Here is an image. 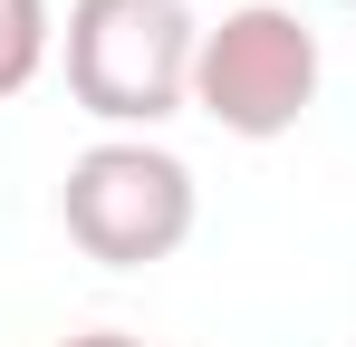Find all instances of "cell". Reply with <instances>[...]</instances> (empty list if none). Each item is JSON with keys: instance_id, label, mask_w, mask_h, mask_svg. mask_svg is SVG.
Returning a JSON list of instances; mask_svg holds the SVG:
<instances>
[{"instance_id": "5b68a950", "label": "cell", "mask_w": 356, "mask_h": 347, "mask_svg": "<svg viewBox=\"0 0 356 347\" xmlns=\"http://www.w3.org/2000/svg\"><path fill=\"white\" fill-rule=\"evenodd\" d=\"M58 347H145V338H125V328H87V338H58Z\"/></svg>"}, {"instance_id": "6da1fadb", "label": "cell", "mask_w": 356, "mask_h": 347, "mask_svg": "<svg viewBox=\"0 0 356 347\" xmlns=\"http://www.w3.org/2000/svg\"><path fill=\"white\" fill-rule=\"evenodd\" d=\"M67 97L77 116L116 125V135H145L164 116L193 107V58H202V20L183 0H67Z\"/></svg>"}, {"instance_id": "7a4b0ae2", "label": "cell", "mask_w": 356, "mask_h": 347, "mask_svg": "<svg viewBox=\"0 0 356 347\" xmlns=\"http://www.w3.org/2000/svg\"><path fill=\"white\" fill-rule=\"evenodd\" d=\"M58 222L97 270H154L193 241V164L154 135H106L67 164Z\"/></svg>"}, {"instance_id": "3957f363", "label": "cell", "mask_w": 356, "mask_h": 347, "mask_svg": "<svg viewBox=\"0 0 356 347\" xmlns=\"http://www.w3.org/2000/svg\"><path fill=\"white\" fill-rule=\"evenodd\" d=\"M318 77H327L318 29L298 20L289 0H241V10H222L202 29L193 107L212 116L222 135H241V145H270V135H289L298 116L318 107Z\"/></svg>"}, {"instance_id": "8992f818", "label": "cell", "mask_w": 356, "mask_h": 347, "mask_svg": "<svg viewBox=\"0 0 356 347\" xmlns=\"http://www.w3.org/2000/svg\"><path fill=\"white\" fill-rule=\"evenodd\" d=\"M337 10H356V0H337Z\"/></svg>"}, {"instance_id": "277c9868", "label": "cell", "mask_w": 356, "mask_h": 347, "mask_svg": "<svg viewBox=\"0 0 356 347\" xmlns=\"http://www.w3.org/2000/svg\"><path fill=\"white\" fill-rule=\"evenodd\" d=\"M58 49V20H49V0H0V97H19L39 68Z\"/></svg>"}]
</instances>
